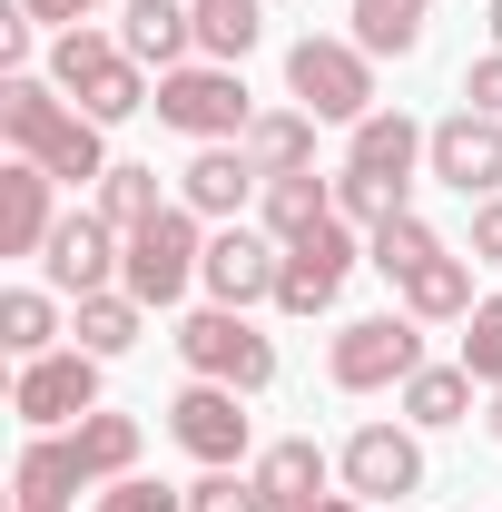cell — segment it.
I'll use <instances>...</instances> for the list:
<instances>
[{"instance_id":"7","label":"cell","mask_w":502,"mask_h":512,"mask_svg":"<svg viewBox=\"0 0 502 512\" xmlns=\"http://www.w3.org/2000/svg\"><path fill=\"white\" fill-rule=\"evenodd\" d=\"M158 128H178V138H197V148H217V138H247L256 128V99H247V69L227 60H188L158 79Z\"/></svg>"},{"instance_id":"41","label":"cell","mask_w":502,"mask_h":512,"mask_svg":"<svg viewBox=\"0 0 502 512\" xmlns=\"http://www.w3.org/2000/svg\"><path fill=\"white\" fill-rule=\"evenodd\" d=\"M306 512H365V493H325V503H306Z\"/></svg>"},{"instance_id":"39","label":"cell","mask_w":502,"mask_h":512,"mask_svg":"<svg viewBox=\"0 0 502 512\" xmlns=\"http://www.w3.org/2000/svg\"><path fill=\"white\" fill-rule=\"evenodd\" d=\"M20 10H30V20H50V30H79V20H99L109 0H20Z\"/></svg>"},{"instance_id":"38","label":"cell","mask_w":502,"mask_h":512,"mask_svg":"<svg viewBox=\"0 0 502 512\" xmlns=\"http://www.w3.org/2000/svg\"><path fill=\"white\" fill-rule=\"evenodd\" d=\"M473 266H502V197H483V207H473Z\"/></svg>"},{"instance_id":"22","label":"cell","mask_w":502,"mask_h":512,"mask_svg":"<svg viewBox=\"0 0 502 512\" xmlns=\"http://www.w3.org/2000/svg\"><path fill=\"white\" fill-rule=\"evenodd\" d=\"M325 217H335V178H315V168H296V178H266V197H256V227H266L276 247L315 237Z\"/></svg>"},{"instance_id":"26","label":"cell","mask_w":502,"mask_h":512,"mask_svg":"<svg viewBox=\"0 0 502 512\" xmlns=\"http://www.w3.org/2000/svg\"><path fill=\"white\" fill-rule=\"evenodd\" d=\"M315 109H256V128H247V158L266 168V178H296V168H315Z\"/></svg>"},{"instance_id":"31","label":"cell","mask_w":502,"mask_h":512,"mask_svg":"<svg viewBox=\"0 0 502 512\" xmlns=\"http://www.w3.org/2000/svg\"><path fill=\"white\" fill-rule=\"evenodd\" d=\"M89 207H99V217H109L119 237H138V227H148V217H158L168 197H158V168H138V158H119V168H109V178L89 188Z\"/></svg>"},{"instance_id":"11","label":"cell","mask_w":502,"mask_h":512,"mask_svg":"<svg viewBox=\"0 0 502 512\" xmlns=\"http://www.w3.org/2000/svg\"><path fill=\"white\" fill-rule=\"evenodd\" d=\"M335 473H345V493H365V503H414L424 493V434L394 414V424H355L345 444H335Z\"/></svg>"},{"instance_id":"42","label":"cell","mask_w":502,"mask_h":512,"mask_svg":"<svg viewBox=\"0 0 502 512\" xmlns=\"http://www.w3.org/2000/svg\"><path fill=\"white\" fill-rule=\"evenodd\" d=\"M483 30H493V50H502V0H493V20H483Z\"/></svg>"},{"instance_id":"23","label":"cell","mask_w":502,"mask_h":512,"mask_svg":"<svg viewBox=\"0 0 502 512\" xmlns=\"http://www.w3.org/2000/svg\"><path fill=\"white\" fill-rule=\"evenodd\" d=\"M424 30H434V0H355V50L365 60H414L424 50Z\"/></svg>"},{"instance_id":"16","label":"cell","mask_w":502,"mask_h":512,"mask_svg":"<svg viewBox=\"0 0 502 512\" xmlns=\"http://www.w3.org/2000/svg\"><path fill=\"white\" fill-rule=\"evenodd\" d=\"M60 217H69L60 178H50L40 158H10V168H0V256H40Z\"/></svg>"},{"instance_id":"32","label":"cell","mask_w":502,"mask_h":512,"mask_svg":"<svg viewBox=\"0 0 502 512\" xmlns=\"http://www.w3.org/2000/svg\"><path fill=\"white\" fill-rule=\"evenodd\" d=\"M414 207V178H375V168H335V217H355L365 237H375L384 217H404Z\"/></svg>"},{"instance_id":"3","label":"cell","mask_w":502,"mask_h":512,"mask_svg":"<svg viewBox=\"0 0 502 512\" xmlns=\"http://www.w3.org/2000/svg\"><path fill=\"white\" fill-rule=\"evenodd\" d=\"M434 355H424V325L404 316H345L335 325V345H325V384L335 394H404V384L424 375Z\"/></svg>"},{"instance_id":"2","label":"cell","mask_w":502,"mask_h":512,"mask_svg":"<svg viewBox=\"0 0 502 512\" xmlns=\"http://www.w3.org/2000/svg\"><path fill=\"white\" fill-rule=\"evenodd\" d=\"M40 69H50V79H60V89H69V99H79L99 128L138 119V109L158 99V89H148V69L119 50V30H89V20H79V30H60V40L40 50Z\"/></svg>"},{"instance_id":"19","label":"cell","mask_w":502,"mask_h":512,"mask_svg":"<svg viewBox=\"0 0 502 512\" xmlns=\"http://www.w3.org/2000/svg\"><path fill=\"white\" fill-rule=\"evenodd\" d=\"M119 50L138 69H158V79L188 69L197 60V10H188V0H128V10H119Z\"/></svg>"},{"instance_id":"25","label":"cell","mask_w":502,"mask_h":512,"mask_svg":"<svg viewBox=\"0 0 502 512\" xmlns=\"http://www.w3.org/2000/svg\"><path fill=\"white\" fill-rule=\"evenodd\" d=\"M138 335H148V306H138L128 286H109V296H79V306H69V345H89L99 365H109V355H128Z\"/></svg>"},{"instance_id":"6","label":"cell","mask_w":502,"mask_h":512,"mask_svg":"<svg viewBox=\"0 0 502 512\" xmlns=\"http://www.w3.org/2000/svg\"><path fill=\"white\" fill-rule=\"evenodd\" d=\"M286 99L315 109L325 128H355V119L384 109V99H375V60H365L355 40H335V30H306V40L286 50Z\"/></svg>"},{"instance_id":"14","label":"cell","mask_w":502,"mask_h":512,"mask_svg":"<svg viewBox=\"0 0 502 512\" xmlns=\"http://www.w3.org/2000/svg\"><path fill=\"white\" fill-rule=\"evenodd\" d=\"M424 178H443L453 197H502V119H483V109H453V119H434V138H424Z\"/></svg>"},{"instance_id":"5","label":"cell","mask_w":502,"mask_h":512,"mask_svg":"<svg viewBox=\"0 0 502 512\" xmlns=\"http://www.w3.org/2000/svg\"><path fill=\"white\" fill-rule=\"evenodd\" d=\"M197 266H207V217L197 207H158L138 237H128V266H119V286L148 306V316H168V306H188V286H197Z\"/></svg>"},{"instance_id":"34","label":"cell","mask_w":502,"mask_h":512,"mask_svg":"<svg viewBox=\"0 0 502 512\" xmlns=\"http://www.w3.org/2000/svg\"><path fill=\"white\" fill-rule=\"evenodd\" d=\"M188 512H276V503H266V483L247 463H227V473H197L188 483Z\"/></svg>"},{"instance_id":"12","label":"cell","mask_w":502,"mask_h":512,"mask_svg":"<svg viewBox=\"0 0 502 512\" xmlns=\"http://www.w3.org/2000/svg\"><path fill=\"white\" fill-rule=\"evenodd\" d=\"M119 266H128V237L99 217V207H69L60 227H50V247H40V276H50V296H109L119 286Z\"/></svg>"},{"instance_id":"27","label":"cell","mask_w":502,"mask_h":512,"mask_svg":"<svg viewBox=\"0 0 502 512\" xmlns=\"http://www.w3.org/2000/svg\"><path fill=\"white\" fill-rule=\"evenodd\" d=\"M197 10V60L247 69V50L266 40V0H188Z\"/></svg>"},{"instance_id":"35","label":"cell","mask_w":502,"mask_h":512,"mask_svg":"<svg viewBox=\"0 0 502 512\" xmlns=\"http://www.w3.org/2000/svg\"><path fill=\"white\" fill-rule=\"evenodd\" d=\"M99 512H188V493H168V483L128 473V483H99Z\"/></svg>"},{"instance_id":"20","label":"cell","mask_w":502,"mask_h":512,"mask_svg":"<svg viewBox=\"0 0 502 512\" xmlns=\"http://www.w3.org/2000/svg\"><path fill=\"white\" fill-rule=\"evenodd\" d=\"M473 276H483L473 256H463V247H443L434 266H424V276H404L394 296H404V316H414V325H463L473 306H483V286H473Z\"/></svg>"},{"instance_id":"15","label":"cell","mask_w":502,"mask_h":512,"mask_svg":"<svg viewBox=\"0 0 502 512\" xmlns=\"http://www.w3.org/2000/svg\"><path fill=\"white\" fill-rule=\"evenodd\" d=\"M247 197H266V168L247 158V138H217V148H197L178 168V207H197L207 227H237Z\"/></svg>"},{"instance_id":"17","label":"cell","mask_w":502,"mask_h":512,"mask_svg":"<svg viewBox=\"0 0 502 512\" xmlns=\"http://www.w3.org/2000/svg\"><path fill=\"white\" fill-rule=\"evenodd\" d=\"M79 493H89L79 444H69V434H30L20 463H10V512H69Z\"/></svg>"},{"instance_id":"4","label":"cell","mask_w":502,"mask_h":512,"mask_svg":"<svg viewBox=\"0 0 502 512\" xmlns=\"http://www.w3.org/2000/svg\"><path fill=\"white\" fill-rule=\"evenodd\" d=\"M168 345H178V365L207 375V384H237V394H266V384H276V335H266L247 306H188Z\"/></svg>"},{"instance_id":"8","label":"cell","mask_w":502,"mask_h":512,"mask_svg":"<svg viewBox=\"0 0 502 512\" xmlns=\"http://www.w3.org/2000/svg\"><path fill=\"white\" fill-rule=\"evenodd\" d=\"M10 414H20L30 434H69V424H89V414H99V355H89V345L30 355L20 384H10Z\"/></svg>"},{"instance_id":"9","label":"cell","mask_w":502,"mask_h":512,"mask_svg":"<svg viewBox=\"0 0 502 512\" xmlns=\"http://www.w3.org/2000/svg\"><path fill=\"white\" fill-rule=\"evenodd\" d=\"M168 434H178V453H197L207 473H227V463L256 453L247 394H237V384H207V375H188L178 394H168Z\"/></svg>"},{"instance_id":"21","label":"cell","mask_w":502,"mask_h":512,"mask_svg":"<svg viewBox=\"0 0 502 512\" xmlns=\"http://www.w3.org/2000/svg\"><path fill=\"white\" fill-rule=\"evenodd\" d=\"M424 138H434L424 119H404V109H375V119H355V128H345V168L414 178V168H424Z\"/></svg>"},{"instance_id":"10","label":"cell","mask_w":502,"mask_h":512,"mask_svg":"<svg viewBox=\"0 0 502 512\" xmlns=\"http://www.w3.org/2000/svg\"><path fill=\"white\" fill-rule=\"evenodd\" d=\"M365 266V237H355V217H325L315 237L286 247V276H276V316H335V296H345V276Z\"/></svg>"},{"instance_id":"1","label":"cell","mask_w":502,"mask_h":512,"mask_svg":"<svg viewBox=\"0 0 502 512\" xmlns=\"http://www.w3.org/2000/svg\"><path fill=\"white\" fill-rule=\"evenodd\" d=\"M0 138H10V158H40L60 188H99V178L119 168V158H109V128L89 119L50 69L0 79Z\"/></svg>"},{"instance_id":"29","label":"cell","mask_w":502,"mask_h":512,"mask_svg":"<svg viewBox=\"0 0 502 512\" xmlns=\"http://www.w3.org/2000/svg\"><path fill=\"white\" fill-rule=\"evenodd\" d=\"M434 256H443V237L424 227V217H414V207H404V217H384L375 237H365V266H375L384 286H404V276H424Z\"/></svg>"},{"instance_id":"36","label":"cell","mask_w":502,"mask_h":512,"mask_svg":"<svg viewBox=\"0 0 502 512\" xmlns=\"http://www.w3.org/2000/svg\"><path fill=\"white\" fill-rule=\"evenodd\" d=\"M30 50H40V20L10 0V10H0V79H20V69H30Z\"/></svg>"},{"instance_id":"28","label":"cell","mask_w":502,"mask_h":512,"mask_svg":"<svg viewBox=\"0 0 502 512\" xmlns=\"http://www.w3.org/2000/svg\"><path fill=\"white\" fill-rule=\"evenodd\" d=\"M69 444H79V463H89V483H128L148 434H138V414H109V404H99L89 424H69Z\"/></svg>"},{"instance_id":"13","label":"cell","mask_w":502,"mask_h":512,"mask_svg":"<svg viewBox=\"0 0 502 512\" xmlns=\"http://www.w3.org/2000/svg\"><path fill=\"white\" fill-rule=\"evenodd\" d=\"M276 276H286V247L266 237V227H207V266H197V286H207V306H276Z\"/></svg>"},{"instance_id":"30","label":"cell","mask_w":502,"mask_h":512,"mask_svg":"<svg viewBox=\"0 0 502 512\" xmlns=\"http://www.w3.org/2000/svg\"><path fill=\"white\" fill-rule=\"evenodd\" d=\"M0 345L30 365V355H60V296L50 286H10L0 296Z\"/></svg>"},{"instance_id":"18","label":"cell","mask_w":502,"mask_h":512,"mask_svg":"<svg viewBox=\"0 0 502 512\" xmlns=\"http://www.w3.org/2000/svg\"><path fill=\"white\" fill-rule=\"evenodd\" d=\"M247 473L266 483V503H276V512H306V503H325V493L345 483V473H335V453L315 444V434H276Z\"/></svg>"},{"instance_id":"24","label":"cell","mask_w":502,"mask_h":512,"mask_svg":"<svg viewBox=\"0 0 502 512\" xmlns=\"http://www.w3.org/2000/svg\"><path fill=\"white\" fill-rule=\"evenodd\" d=\"M473 394H483V384L463 375V365H424L394 404H404V424H414V434H453V424H473Z\"/></svg>"},{"instance_id":"33","label":"cell","mask_w":502,"mask_h":512,"mask_svg":"<svg viewBox=\"0 0 502 512\" xmlns=\"http://www.w3.org/2000/svg\"><path fill=\"white\" fill-rule=\"evenodd\" d=\"M453 365H463V375L483 384V394L502 384V296H483V306L463 316V355H453Z\"/></svg>"},{"instance_id":"37","label":"cell","mask_w":502,"mask_h":512,"mask_svg":"<svg viewBox=\"0 0 502 512\" xmlns=\"http://www.w3.org/2000/svg\"><path fill=\"white\" fill-rule=\"evenodd\" d=\"M463 109H483V119H502V50H483V60L463 69Z\"/></svg>"},{"instance_id":"40","label":"cell","mask_w":502,"mask_h":512,"mask_svg":"<svg viewBox=\"0 0 502 512\" xmlns=\"http://www.w3.org/2000/svg\"><path fill=\"white\" fill-rule=\"evenodd\" d=\"M483 434H493V444H502V384H493V394H483Z\"/></svg>"}]
</instances>
